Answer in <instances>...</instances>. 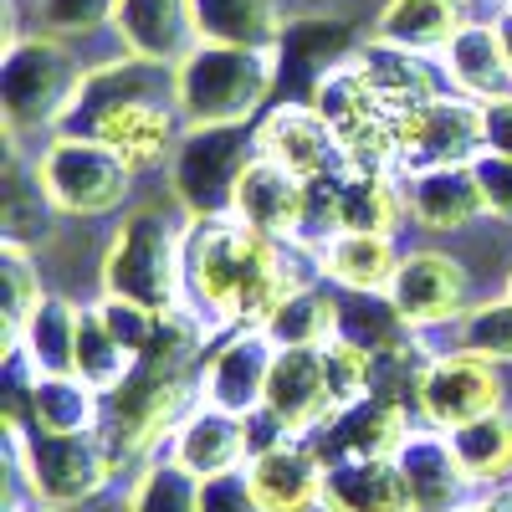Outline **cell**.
Returning <instances> with one entry per match:
<instances>
[{
  "label": "cell",
  "mask_w": 512,
  "mask_h": 512,
  "mask_svg": "<svg viewBox=\"0 0 512 512\" xmlns=\"http://www.w3.org/2000/svg\"><path fill=\"white\" fill-rule=\"evenodd\" d=\"M318 461L333 466V461H374V456H395L405 441H410V410L405 405H390V400H354L344 410H333L328 425L308 436Z\"/></svg>",
  "instance_id": "7c38bea8"
},
{
  "label": "cell",
  "mask_w": 512,
  "mask_h": 512,
  "mask_svg": "<svg viewBox=\"0 0 512 512\" xmlns=\"http://www.w3.org/2000/svg\"><path fill=\"white\" fill-rule=\"evenodd\" d=\"M303 205H308V180L292 175L287 164L256 154L246 164V175H241L231 216H241L251 231H262V236L287 241V236L303 231Z\"/></svg>",
  "instance_id": "2e32d148"
},
{
  "label": "cell",
  "mask_w": 512,
  "mask_h": 512,
  "mask_svg": "<svg viewBox=\"0 0 512 512\" xmlns=\"http://www.w3.org/2000/svg\"><path fill=\"white\" fill-rule=\"evenodd\" d=\"M492 21H497V36H502V52H507V62H512V11H497Z\"/></svg>",
  "instance_id": "681fc988"
},
{
  "label": "cell",
  "mask_w": 512,
  "mask_h": 512,
  "mask_svg": "<svg viewBox=\"0 0 512 512\" xmlns=\"http://www.w3.org/2000/svg\"><path fill=\"white\" fill-rule=\"evenodd\" d=\"M323 512H415L395 456L333 461L323 472Z\"/></svg>",
  "instance_id": "603a6c76"
},
{
  "label": "cell",
  "mask_w": 512,
  "mask_h": 512,
  "mask_svg": "<svg viewBox=\"0 0 512 512\" xmlns=\"http://www.w3.org/2000/svg\"><path fill=\"white\" fill-rule=\"evenodd\" d=\"M169 456L205 482V477H221V472H236V466L251 461V436H246V415H231L221 405H195L175 436H169Z\"/></svg>",
  "instance_id": "d6986e66"
},
{
  "label": "cell",
  "mask_w": 512,
  "mask_h": 512,
  "mask_svg": "<svg viewBox=\"0 0 512 512\" xmlns=\"http://www.w3.org/2000/svg\"><path fill=\"white\" fill-rule=\"evenodd\" d=\"M175 123H185L175 103H164L159 93H139V98H128L123 108H113L98 123L93 139H103L128 169H149V164L164 159L169 144H175Z\"/></svg>",
  "instance_id": "7402d4cb"
},
{
  "label": "cell",
  "mask_w": 512,
  "mask_h": 512,
  "mask_svg": "<svg viewBox=\"0 0 512 512\" xmlns=\"http://www.w3.org/2000/svg\"><path fill=\"white\" fill-rule=\"evenodd\" d=\"M200 512H262V502H256V492H251L246 466L221 472V477H205L200 482Z\"/></svg>",
  "instance_id": "bcb514c9"
},
{
  "label": "cell",
  "mask_w": 512,
  "mask_h": 512,
  "mask_svg": "<svg viewBox=\"0 0 512 512\" xmlns=\"http://www.w3.org/2000/svg\"><path fill=\"white\" fill-rule=\"evenodd\" d=\"M267 410L297 441H308L318 425H328L333 395L323 374V349H277V364L267 379Z\"/></svg>",
  "instance_id": "e0dca14e"
},
{
  "label": "cell",
  "mask_w": 512,
  "mask_h": 512,
  "mask_svg": "<svg viewBox=\"0 0 512 512\" xmlns=\"http://www.w3.org/2000/svg\"><path fill=\"white\" fill-rule=\"evenodd\" d=\"M466 292H472V277L446 251H410L390 277V303L405 313L410 328H436L461 318Z\"/></svg>",
  "instance_id": "8fae6325"
},
{
  "label": "cell",
  "mask_w": 512,
  "mask_h": 512,
  "mask_svg": "<svg viewBox=\"0 0 512 512\" xmlns=\"http://www.w3.org/2000/svg\"><path fill=\"white\" fill-rule=\"evenodd\" d=\"M395 466L410 487L415 512H456L472 502V477L451 446L446 431H410V441L395 451Z\"/></svg>",
  "instance_id": "9a60e30c"
},
{
  "label": "cell",
  "mask_w": 512,
  "mask_h": 512,
  "mask_svg": "<svg viewBox=\"0 0 512 512\" xmlns=\"http://www.w3.org/2000/svg\"><path fill=\"white\" fill-rule=\"evenodd\" d=\"M77 82H82V62L67 47V36L52 31L16 36L6 41V57H0V118H6L11 134L57 128Z\"/></svg>",
  "instance_id": "5b68a950"
},
{
  "label": "cell",
  "mask_w": 512,
  "mask_h": 512,
  "mask_svg": "<svg viewBox=\"0 0 512 512\" xmlns=\"http://www.w3.org/2000/svg\"><path fill=\"white\" fill-rule=\"evenodd\" d=\"M134 369V354H128L118 338L108 333V323L93 313V308H82V328H77V364H72V374H82L93 384V390H118L123 384V374Z\"/></svg>",
  "instance_id": "f35d334b"
},
{
  "label": "cell",
  "mask_w": 512,
  "mask_h": 512,
  "mask_svg": "<svg viewBox=\"0 0 512 512\" xmlns=\"http://www.w3.org/2000/svg\"><path fill=\"white\" fill-rule=\"evenodd\" d=\"M195 41H226V47H277L287 26L282 0H185Z\"/></svg>",
  "instance_id": "4316f807"
},
{
  "label": "cell",
  "mask_w": 512,
  "mask_h": 512,
  "mask_svg": "<svg viewBox=\"0 0 512 512\" xmlns=\"http://www.w3.org/2000/svg\"><path fill=\"white\" fill-rule=\"evenodd\" d=\"M277 349H328L338 338V297L323 282L292 287L262 323Z\"/></svg>",
  "instance_id": "d6a6232c"
},
{
  "label": "cell",
  "mask_w": 512,
  "mask_h": 512,
  "mask_svg": "<svg viewBox=\"0 0 512 512\" xmlns=\"http://www.w3.org/2000/svg\"><path fill=\"white\" fill-rule=\"evenodd\" d=\"M41 272L31 262V246L21 241H0V308H6V344L21 338L31 313L41 308Z\"/></svg>",
  "instance_id": "ab89813d"
},
{
  "label": "cell",
  "mask_w": 512,
  "mask_h": 512,
  "mask_svg": "<svg viewBox=\"0 0 512 512\" xmlns=\"http://www.w3.org/2000/svg\"><path fill=\"white\" fill-rule=\"evenodd\" d=\"M472 175H477V190H482L487 216L512 221V159L497 154V149H482V154L472 159Z\"/></svg>",
  "instance_id": "f6af8a7d"
},
{
  "label": "cell",
  "mask_w": 512,
  "mask_h": 512,
  "mask_svg": "<svg viewBox=\"0 0 512 512\" xmlns=\"http://www.w3.org/2000/svg\"><path fill=\"white\" fill-rule=\"evenodd\" d=\"M277 88L313 93L318 77L333 72L344 57H354V31L328 16H292L277 36Z\"/></svg>",
  "instance_id": "ffe728a7"
},
{
  "label": "cell",
  "mask_w": 512,
  "mask_h": 512,
  "mask_svg": "<svg viewBox=\"0 0 512 512\" xmlns=\"http://www.w3.org/2000/svg\"><path fill=\"white\" fill-rule=\"evenodd\" d=\"M93 313L108 323V333H113L118 344H123L128 354H134V359L154 344V333H159V313H154V308L128 303V297H113V292H103V303H98Z\"/></svg>",
  "instance_id": "ee69618b"
},
{
  "label": "cell",
  "mask_w": 512,
  "mask_h": 512,
  "mask_svg": "<svg viewBox=\"0 0 512 512\" xmlns=\"http://www.w3.org/2000/svg\"><path fill=\"white\" fill-rule=\"evenodd\" d=\"M461 466H466V477L482 482V487H497L512 477V415L507 410H492L482 420H466L456 425V431H446Z\"/></svg>",
  "instance_id": "e575fe53"
},
{
  "label": "cell",
  "mask_w": 512,
  "mask_h": 512,
  "mask_svg": "<svg viewBox=\"0 0 512 512\" xmlns=\"http://www.w3.org/2000/svg\"><path fill=\"white\" fill-rule=\"evenodd\" d=\"M482 134H487V149L512 159V93L482 103Z\"/></svg>",
  "instance_id": "7dc6e473"
},
{
  "label": "cell",
  "mask_w": 512,
  "mask_h": 512,
  "mask_svg": "<svg viewBox=\"0 0 512 512\" xmlns=\"http://www.w3.org/2000/svg\"><path fill=\"white\" fill-rule=\"evenodd\" d=\"M323 472L328 466L318 461L313 441H297V436L246 461V477H251V492L262 502V512H313V507H323Z\"/></svg>",
  "instance_id": "ac0fdd59"
},
{
  "label": "cell",
  "mask_w": 512,
  "mask_h": 512,
  "mask_svg": "<svg viewBox=\"0 0 512 512\" xmlns=\"http://www.w3.org/2000/svg\"><path fill=\"white\" fill-rule=\"evenodd\" d=\"M323 374H328V395H333V410H344L354 400H369V354L333 338L323 349Z\"/></svg>",
  "instance_id": "7bdbcfd3"
},
{
  "label": "cell",
  "mask_w": 512,
  "mask_h": 512,
  "mask_svg": "<svg viewBox=\"0 0 512 512\" xmlns=\"http://www.w3.org/2000/svg\"><path fill=\"white\" fill-rule=\"evenodd\" d=\"M359 62H364V72H369L374 98L390 108L395 123L410 118V113H420L425 103H436V98H446V93L456 88L451 72L431 62V52L395 47V41H384V36L364 41V47H359Z\"/></svg>",
  "instance_id": "4fadbf2b"
},
{
  "label": "cell",
  "mask_w": 512,
  "mask_h": 512,
  "mask_svg": "<svg viewBox=\"0 0 512 512\" xmlns=\"http://www.w3.org/2000/svg\"><path fill=\"white\" fill-rule=\"evenodd\" d=\"M415 410H420L425 425H436V431H456L466 420H482V415L502 410V374H497L492 359H482L472 349L436 354L431 374L420 384Z\"/></svg>",
  "instance_id": "30bf717a"
},
{
  "label": "cell",
  "mask_w": 512,
  "mask_h": 512,
  "mask_svg": "<svg viewBox=\"0 0 512 512\" xmlns=\"http://www.w3.org/2000/svg\"><path fill=\"white\" fill-rule=\"evenodd\" d=\"M318 262H323V282L344 292H390L400 256H395V236L333 231L328 241H318Z\"/></svg>",
  "instance_id": "484cf974"
},
{
  "label": "cell",
  "mask_w": 512,
  "mask_h": 512,
  "mask_svg": "<svg viewBox=\"0 0 512 512\" xmlns=\"http://www.w3.org/2000/svg\"><path fill=\"white\" fill-rule=\"evenodd\" d=\"M36 175L47 185L57 216H108L134 185V169L93 134H57L41 149Z\"/></svg>",
  "instance_id": "52a82bcc"
},
{
  "label": "cell",
  "mask_w": 512,
  "mask_h": 512,
  "mask_svg": "<svg viewBox=\"0 0 512 512\" xmlns=\"http://www.w3.org/2000/svg\"><path fill=\"white\" fill-rule=\"evenodd\" d=\"M139 93H159V62H149V57L128 52L118 62H103L93 72H82L72 103L57 118V134H98V123L113 108H123L128 98H139Z\"/></svg>",
  "instance_id": "44dd1931"
},
{
  "label": "cell",
  "mask_w": 512,
  "mask_h": 512,
  "mask_svg": "<svg viewBox=\"0 0 512 512\" xmlns=\"http://www.w3.org/2000/svg\"><path fill=\"white\" fill-rule=\"evenodd\" d=\"M405 190H410V221L425 226V231H461V226H472L477 216H487L472 164L425 169V175L405 180Z\"/></svg>",
  "instance_id": "d4e9b609"
},
{
  "label": "cell",
  "mask_w": 512,
  "mask_h": 512,
  "mask_svg": "<svg viewBox=\"0 0 512 512\" xmlns=\"http://www.w3.org/2000/svg\"><path fill=\"white\" fill-rule=\"evenodd\" d=\"M118 36L134 57H149V62H175L185 47H190V11L185 0H118Z\"/></svg>",
  "instance_id": "f546056e"
},
{
  "label": "cell",
  "mask_w": 512,
  "mask_h": 512,
  "mask_svg": "<svg viewBox=\"0 0 512 512\" xmlns=\"http://www.w3.org/2000/svg\"><path fill=\"white\" fill-rule=\"evenodd\" d=\"M502 11H512V0H502Z\"/></svg>",
  "instance_id": "f5cc1de1"
},
{
  "label": "cell",
  "mask_w": 512,
  "mask_h": 512,
  "mask_svg": "<svg viewBox=\"0 0 512 512\" xmlns=\"http://www.w3.org/2000/svg\"><path fill=\"white\" fill-rule=\"evenodd\" d=\"M210 323L195 308H169L159 313L154 344L134 359L118 390L103 395V441L113 461H139L149 456L175 425L190 415V395H200V354H205Z\"/></svg>",
  "instance_id": "6da1fadb"
},
{
  "label": "cell",
  "mask_w": 512,
  "mask_h": 512,
  "mask_svg": "<svg viewBox=\"0 0 512 512\" xmlns=\"http://www.w3.org/2000/svg\"><path fill=\"white\" fill-rule=\"evenodd\" d=\"M477 507H482V512H512V492H507V487H492L487 497H477Z\"/></svg>",
  "instance_id": "c3c4849f"
},
{
  "label": "cell",
  "mask_w": 512,
  "mask_h": 512,
  "mask_svg": "<svg viewBox=\"0 0 512 512\" xmlns=\"http://www.w3.org/2000/svg\"><path fill=\"white\" fill-rule=\"evenodd\" d=\"M77 328H82V308L47 292L41 308L31 313V323L21 328V338H11V344L26 349L36 374H72V364H77Z\"/></svg>",
  "instance_id": "836d02e7"
},
{
  "label": "cell",
  "mask_w": 512,
  "mask_h": 512,
  "mask_svg": "<svg viewBox=\"0 0 512 512\" xmlns=\"http://www.w3.org/2000/svg\"><path fill=\"white\" fill-rule=\"evenodd\" d=\"M431 364H436V354L425 349V338L410 328L405 338H395L390 349L369 354V395L410 410L420 400V384H425V374H431Z\"/></svg>",
  "instance_id": "d590c367"
},
{
  "label": "cell",
  "mask_w": 512,
  "mask_h": 512,
  "mask_svg": "<svg viewBox=\"0 0 512 512\" xmlns=\"http://www.w3.org/2000/svg\"><path fill=\"white\" fill-rule=\"evenodd\" d=\"M36 512H67V507H36Z\"/></svg>",
  "instance_id": "816d5d0a"
},
{
  "label": "cell",
  "mask_w": 512,
  "mask_h": 512,
  "mask_svg": "<svg viewBox=\"0 0 512 512\" xmlns=\"http://www.w3.org/2000/svg\"><path fill=\"white\" fill-rule=\"evenodd\" d=\"M461 349H472L492 364H512V297L477 303L461 318Z\"/></svg>",
  "instance_id": "60d3db41"
},
{
  "label": "cell",
  "mask_w": 512,
  "mask_h": 512,
  "mask_svg": "<svg viewBox=\"0 0 512 512\" xmlns=\"http://www.w3.org/2000/svg\"><path fill=\"white\" fill-rule=\"evenodd\" d=\"M277 364V344L262 323L251 328H231L210 359L200 364V400L205 405H221L231 415H251L267 405V379Z\"/></svg>",
  "instance_id": "9c48e42d"
},
{
  "label": "cell",
  "mask_w": 512,
  "mask_h": 512,
  "mask_svg": "<svg viewBox=\"0 0 512 512\" xmlns=\"http://www.w3.org/2000/svg\"><path fill=\"white\" fill-rule=\"evenodd\" d=\"M36 21L52 36H88L118 21V0H36Z\"/></svg>",
  "instance_id": "b9f144b4"
},
{
  "label": "cell",
  "mask_w": 512,
  "mask_h": 512,
  "mask_svg": "<svg viewBox=\"0 0 512 512\" xmlns=\"http://www.w3.org/2000/svg\"><path fill=\"white\" fill-rule=\"evenodd\" d=\"M456 512H482V507H477V502H466V507H456Z\"/></svg>",
  "instance_id": "f907efd6"
},
{
  "label": "cell",
  "mask_w": 512,
  "mask_h": 512,
  "mask_svg": "<svg viewBox=\"0 0 512 512\" xmlns=\"http://www.w3.org/2000/svg\"><path fill=\"white\" fill-rule=\"evenodd\" d=\"M256 159V128L221 123V128H190L169 159V190H175L185 216H231L246 164Z\"/></svg>",
  "instance_id": "8992f818"
},
{
  "label": "cell",
  "mask_w": 512,
  "mask_h": 512,
  "mask_svg": "<svg viewBox=\"0 0 512 512\" xmlns=\"http://www.w3.org/2000/svg\"><path fill=\"white\" fill-rule=\"evenodd\" d=\"M410 216V190L395 169H344V200H338V231L395 236Z\"/></svg>",
  "instance_id": "83f0119b"
},
{
  "label": "cell",
  "mask_w": 512,
  "mask_h": 512,
  "mask_svg": "<svg viewBox=\"0 0 512 512\" xmlns=\"http://www.w3.org/2000/svg\"><path fill=\"white\" fill-rule=\"evenodd\" d=\"M6 446H11V472L26 482L36 507H82L93 502L118 461L98 431L82 436H57V431H31V425L6 420Z\"/></svg>",
  "instance_id": "3957f363"
},
{
  "label": "cell",
  "mask_w": 512,
  "mask_h": 512,
  "mask_svg": "<svg viewBox=\"0 0 512 512\" xmlns=\"http://www.w3.org/2000/svg\"><path fill=\"white\" fill-rule=\"evenodd\" d=\"M277 88L272 47H226V41H190L169 62V103L180 108L185 128L251 123Z\"/></svg>",
  "instance_id": "7a4b0ae2"
},
{
  "label": "cell",
  "mask_w": 512,
  "mask_h": 512,
  "mask_svg": "<svg viewBox=\"0 0 512 512\" xmlns=\"http://www.w3.org/2000/svg\"><path fill=\"white\" fill-rule=\"evenodd\" d=\"M507 297H512V277H507Z\"/></svg>",
  "instance_id": "db71d44e"
},
{
  "label": "cell",
  "mask_w": 512,
  "mask_h": 512,
  "mask_svg": "<svg viewBox=\"0 0 512 512\" xmlns=\"http://www.w3.org/2000/svg\"><path fill=\"white\" fill-rule=\"evenodd\" d=\"M256 154H267V159L287 164L292 175H303V180L328 175V169L344 164L338 134H333L328 118H323L308 98H303V103L287 98V103H277L262 123H256Z\"/></svg>",
  "instance_id": "5bb4252c"
},
{
  "label": "cell",
  "mask_w": 512,
  "mask_h": 512,
  "mask_svg": "<svg viewBox=\"0 0 512 512\" xmlns=\"http://www.w3.org/2000/svg\"><path fill=\"white\" fill-rule=\"evenodd\" d=\"M441 67L451 72L456 93L466 98H502L512 93V62L502 52V36L497 21H466L446 47H441Z\"/></svg>",
  "instance_id": "cb8c5ba5"
},
{
  "label": "cell",
  "mask_w": 512,
  "mask_h": 512,
  "mask_svg": "<svg viewBox=\"0 0 512 512\" xmlns=\"http://www.w3.org/2000/svg\"><path fill=\"white\" fill-rule=\"evenodd\" d=\"M487 149L482 134V98L446 93L436 103H425L420 113L400 118V175H425V169L446 164H472Z\"/></svg>",
  "instance_id": "ba28073f"
},
{
  "label": "cell",
  "mask_w": 512,
  "mask_h": 512,
  "mask_svg": "<svg viewBox=\"0 0 512 512\" xmlns=\"http://www.w3.org/2000/svg\"><path fill=\"white\" fill-rule=\"evenodd\" d=\"M16 139L6 128V190H0V241H21V246H41L52 231V216L57 205L47 195V185H41L36 164L26 169L16 159Z\"/></svg>",
  "instance_id": "4dcf8cb0"
},
{
  "label": "cell",
  "mask_w": 512,
  "mask_h": 512,
  "mask_svg": "<svg viewBox=\"0 0 512 512\" xmlns=\"http://www.w3.org/2000/svg\"><path fill=\"white\" fill-rule=\"evenodd\" d=\"M128 512H200V477L175 456L149 461L128 492Z\"/></svg>",
  "instance_id": "74e56055"
},
{
  "label": "cell",
  "mask_w": 512,
  "mask_h": 512,
  "mask_svg": "<svg viewBox=\"0 0 512 512\" xmlns=\"http://www.w3.org/2000/svg\"><path fill=\"white\" fill-rule=\"evenodd\" d=\"M26 425L31 431H57V436L103 431V390H93L82 374H36Z\"/></svg>",
  "instance_id": "f1b7e54d"
},
{
  "label": "cell",
  "mask_w": 512,
  "mask_h": 512,
  "mask_svg": "<svg viewBox=\"0 0 512 512\" xmlns=\"http://www.w3.org/2000/svg\"><path fill=\"white\" fill-rule=\"evenodd\" d=\"M410 323L405 313L390 303V292H349V297H338V338L364 354H379V349H390L395 338H405Z\"/></svg>",
  "instance_id": "8d00e7d4"
},
{
  "label": "cell",
  "mask_w": 512,
  "mask_h": 512,
  "mask_svg": "<svg viewBox=\"0 0 512 512\" xmlns=\"http://www.w3.org/2000/svg\"><path fill=\"white\" fill-rule=\"evenodd\" d=\"M466 26V0H384L374 36L410 52H441Z\"/></svg>",
  "instance_id": "1f68e13d"
},
{
  "label": "cell",
  "mask_w": 512,
  "mask_h": 512,
  "mask_svg": "<svg viewBox=\"0 0 512 512\" xmlns=\"http://www.w3.org/2000/svg\"><path fill=\"white\" fill-rule=\"evenodd\" d=\"M103 292L169 313L185 303V231L164 210L123 216L103 251Z\"/></svg>",
  "instance_id": "277c9868"
}]
</instances>
